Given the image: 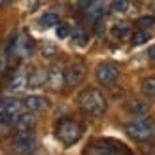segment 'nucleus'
<instances>
[{
    "mask_svg": "<svg viewBox=\"0 0 155 155\" xmlns=\"http://www.w3.org/2000/svg\"><path fill=\"white\" fill-rule=\"evenodd\" d=\"M76 102H78V108H80L83 114L93 115V117H98V115L106 114V110H108V100L104 97V93L95 89V87L83 89L80 95H78Z\"/></svg>",
    "mask_w": 155,
    "mask_h": 155,
    "instance_id": "f257e3e1",
    "label": "nucleus"
},
{
    "mask_svg": "<svg viewBox=\"0 0 155 155\" xmlns=\"http://www.w3.org/2000/svg\"><path fill=\"white\" fill-rule=\"evenodd\" d=\"M55 134L64 146H72L81 138V125L70 117H63L55 127Z\"/></svg>",
    "mask_w": 155,
    "mask_h": 155,
    "instance_id": "f03ea898",
    "label": "nucleus"
},
{
    "mask_svg": "<svg viewBox=\"0 0 155 155\" xmlns=\"http://www.w3.org/2000/svg\"><path fill=\"white\" fill-rule=\"evenodd\" d=\"M125 133L129 134V138H133L136 142H144L148 138L153 136L155 133V123L150 117H138L134 121H130L125 127Z\"/></svg>",
    "mask_w": 155,
    "mask_h": 155,
    "instance_id": "7ed1b4c3",
    "label": "nucleus"
},
{
    "mask_svg": "<svg viewBox=\"0 0 155 155\" xmlns=\"http://www.w3.org/2000/svg\"><path fill=\"white\" fill-rule=\"evenodd\" d=\"M25 112L23 100H17L13 97H4L0 98V123L4 125H13V121Z\"/></svg>",
    "mask_w": 155,
    "mask_h": 155,
    "instance_id": "20e7f679",
    "label": "nucleus"
},
{
    "mask_svg": "<svg viewBox=\"0 0 155 155\" xmlns=\"http://www.w3.org/2000/svg\"><path fill=\"white\" fill-rule=\"evenodd\" d=\"M95 78L100 85H112L119 78V66L114 64V63H108V61L106 63H100L95 68Z\"/></svg>",
    "mask_w": 155,
    "mask_h": 155,
    "instance_id": "39448f33",
    "label": "nucleus"
},
{
    "mask_svg": "<svg viewBox=\"0 0 155 155\" xmlns=\"http://www.w3.org/2000/svg\"><path fill=\"white\" fill-rule=\"evenodd\" d=\"M12 148L17 153L28 155L36 148V138L32 134V130H17V134H15L13 140H12Z\"/></svg>",
    "mask_w": 155,
    "mask_h": 155,
    "instance_id": "423d86ee",
    "label": "nucleus"
},
{
    "mask_svg": "<svg viewBox=\"0 0 155 155\" xmlns=\"http://www.w3.org/2000/svg\"><path fill=\"white\" fill-rule=\"evenodd\" d=\"M85 74H87V70H85L83 63H72L68 68H64V85H68V87L80 85L83 81Z\"/></svg>",
    "mask_w": 155,
    "mask_h": 155,
    "instance_id": "0eeeda50",
    "label": "nucleus"
},
{
    "mask_svg": "<svg viewBox=\"0 0 155 155\" xmlns=\"http://www.w3.org/2000/svg\"><path fill=\"white\" fill-rule=\"evenodd\" d=\"M27 81H28L27 68H17V70L12 72L10 78H8L6 89L8 91H23V89H27Z\"/></svg>",
    "mask_w": 155,
    "mask_h": 155,
    "instance_id": "6e6552de",
    "label": "nucleus"
},
{
    "mask_svg": "<svg viewBox=\"0 0 155 155\" xmlns=\"http://www.w3.org/2000/svg\"><path fill=\"white\" fill-rule=\"evenodd\" d=\"M48 85L49 89L53 91H61L64 87V66L61 64H53L48 70Z\"/></svg>",
    "mask_w": 155,
    "mask_h": 155,
    "instance_id": "1a4fd4ad",
    "label": "nucleus"
},
{
    "mask_svg": "<svg viewBox=\"0 0 155 155\" xmlns=\"http://www.w3.org/2000/svg\"><path fill=\"white\" fill-rule=\"evenodd\" d=\"M23 104H25V110L28 112H44L49 108V98L42 95H28L23 100Z\"/></svg>",
    "mask_w": 155,
    "mask_h": 155,
    "instance_id": "9d476101",
    "label": "nucleus"
},
{
    "mask_svg": "<svg viewBox=\"0 0 155 155\" xmlns=\"http://www.w3.org/2000/svg\"><path fill=\"white\" fill-rule=\"evenodd\" d=\"M45 83H48V70L45 68H34L32 72H28V81H27L28 89H40Z\"/></svg>",
    "mask_w": 155,
    "mask_h": 155,
    "instance_id": "9b49d317",
    "label": "nucleus"
},
{
    "mask_svg": "<svg viewBox=\"0 0 155 155\" xmlns=\"http://www.w3.org/2000/svg\"><path fill=\"white\" fill-rule=\"evenodd\" d=\"M125 110L130 115H134V117H142V115H146V114L150 112V106L142 98H130L129 102L125 104Z\"/></svg>",
    "mask_w": 155,
    "mask_h": 155,
    "instance_id": "f8f14e48",
    "label": "nucleus"
},
{
    "mask_svg": "<svg viewBox=\"0 0 155 155\" xmlns=\"http://www.w3.org/2000/svg\"><path fill=\"white\" fill-rule=\"evenodd\" d=\"M13 127L17 130H32L36 127V117L30 112H23L17 119L13 121Z\"/></svg>",
    "mask_w": 155,
    "mask_h": 155,
    "instance_id": "ddd939ff",
    "label": "nucleus"
},
{
    "mask_svg": "<svg viewBox=\"0 0 155 155\" xmlns=\"http://www.w3.org/2000/svg\"><path fill=\"white\" fill-rule=\"evenodd\" d=\"M57 23H59V15L57 13H53V12H48V13H44L40 19H38V27L40 28H51V27H57Z\"/></svg>",
    "mask_w": 155,
    "mask_h": 155,
    "instance_id": "4468645a",
    "label": "nucleus"
},
{
    "mask_svg": "<svg viewBox=\"0 0 155 155\" xmlns=\"http://www.w3.org/2000/svg\"><path fill=\"white\" fill-rule=\"evenodd\" d=\"M70 36H72V42L76 45H85L87 44V34H85V30L81 27H76L70 30Z\"/></svg>",
    "mask_w": 155,
    "mask_h": 155,
    "instance_id": "2eb2a0df",
    "label": "nucleus"
},
{
    "mask_svg": "<svg viewBox=\"0 0 155 155\" xmlns=\"http://www.w3.org/2000/svg\"><path fill=\"white\" fill-rule=\"evenodd\" d=\"M140 89H142V95H146V97H155V78L153 76L144 78Z\"/></svg>",
    "mask_w": 155,
    "mask_h": 155,
    "instance_id": "dca6fc26",
    "label": "nucleus"
},
{
    "mask_svg": "<svg viewBox=\"0 0 155 155\" xmlns=\"http://www.w3.org/2000/svg\"><path fill=\"white\" fill-rule=\"evenodd\" d=\"M134 25L138 27V30H148L155 25V17L153 15H142V17H138L134 21Z\"/></svg>",
    "mask_w": 155,
    "mask_h": 155,
    "instance_id": "f3484780",
    "label": "nucleus"
},
{
    "mask_svg": "<svg viewBox=\"0 0 155 155\" xmlns=\"http://www.w3.org/2000/svg\"><path fill=\"white\" fill-rule=\"evenodd\" d=\"M110 34L115 38V40H123V38L129 36V27L127 25H114L110 28Z\"/></svg>",
    "mask_w": 155,
    "mask_h": 155,
    "instance_id": "a211bd4d",
    "label": "nucleus"
},
{
    "mask_svg": "<svg viewBox=\"0 0 155 155\" xmlns=\"http://www.w3.org/2000/svg\"><path fill=\"white\" fill-rule=\"evenodd\" d=\"M110 8H112V12H115V13H125V12H129L130 2H129V0H112Z\"/></svg>",
    "mask_w": 155,
    "mask_h": 155,
    "instance_id": "6ab92c4d",
    "label": "nucleus"
},
{
    "mask_svg": "<svg viewBox=\"0 0 155 155\" xmlns=\"http://www.w3.org/2000/svg\"><path fill=\"white\" fill-rule=\"evenodd\" d=\"M150 36L148 32H144V30H138V32H134L133 36H130V42H133V45H142L144 42H148Z\"/></svg>",
    "mask_w": 155,
    "mask_h": 155,
    "instance_id": "aec40b11",
    "label": "nucleus"
},
{
    "mask_svg": "<svg viewBox=\"0 0 155 155\" xmlns=\"http://www.w3.org/2000/svg\"><path fill=\"white\" fill-rule=\"evenodd\" d=\"M8 44H4L2 48H0V72H4L8 68Z\"/></svg>",
    "mask_w": 155,
    "mask_h": 155,
    "instance_id": "412c9836",
    "label": "nucleus"
},
{
    "mask_svg": "<svg viewBox=\"0 0 155 155\" xmlns=\"http://www.w3.org/2000/svg\"><path fill=\"white\" fill-rule=\"evenodd\" d=\"M70 25H66V23H57V36L59 38H66V36H70Z\"/></svg>",
    "mask_w": 155,
    "mask_h": 155,
    "instance_id": "4be33fe9",
    "label": "nucleus"
},
{
    "mask_svg": "<svg viewBox=\"0 0 155 155\" xmlns=\"http://www.w3.org/2000/svg\"><path fill=\"white\" fill-rule=\"evenodd\" d=\"M93 2H95V0H80V8H83V10L85 8H91Z\"/></svg>",
    "mask_w": 155,
    "mask_h": 155,
    "instance_id": "5701e85b",
    "label": "nucleus"
},
{
    "mask_svg": "<svg viewBox=\"0 0 155 155\" xmlns=\"http://www.w3.org/2000/svg\"><path fill=\"white\" fill-rule=\"evenodd\" d=\"M148 57L155 61V44H153V45H150V49H148Z\"/></svg>",
    "mask_w": 155,
    "mask_h": 155,
    "instance_id": "b1692460",
    "label": "nucleus"
},
{
    "mask_svg": "<svg viewBox=\"0 0 155 155\" xmlns=\"http://www.w3.org/2000/svg\"><path fill=\"white\" fill-rule=\"evenodd\" d=\"M13 2V0H0V4H2V6H6V4H12Z\"/></svg>",
    "mask_w": 155,
    "mask_h": 155,
    "instance_id": "393cba45",
    "label": "nucleus"
}]
</instances>
